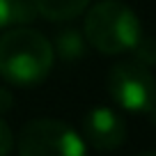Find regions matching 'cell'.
Listing matches in <instances>:
<instances>
[{
	"label": "cell",
	"mask_w": 156,
	"mask_h": 156,
	"mask_svg": "<svg viewBox=\"0 0 156 156\" xmlns=\"http://www.w3.org/2000/svg\"><path fill=\"white\" fill-rule=\"evenodd\" d=\"M55 62L51 39L32 28H12L0 37V76L12 85H37L46 80Z\"/></svg>",
	"instance_id": "cell-1"
},
{
	"label": "cell",
	"mask_w": 156,
	"mask_h": 156,
	"mask_svg": "<svg viewBox=\"0 0 156 156\" xmlns=\"http://www.w3.org/2000/svg\"><path fill=\"white\" fill-rule=\"evenodd\" d=\"M83 34L87 46L103 55H122L142 37L138 14L122 0H101L85 14Z\"/></svg>",
	"instance_id": "cell-2"
},
{
	"label": "cell",
	"mask_w": 156,
	"mask_h": 156,
	"mask_svg": "<svg viewBox=\"0 0 156 156\" xmlns=\"http://www.w3.org/2000/svg\"><path fill=\"white\" fill-rule=\"evenodd\" d=\"M19 156H87L85 140L62 119L39 117L23 126L19 136Z\"/></svg>",
	"instance_id": "cell-3"
},
{
	"label": "cell",
	"mask_w": 156,
	"mask_h": 156,
	"mask_svg": "<svg viewBox=\"0 0 156 156\" xmlns=\"http://www.w3.org/2000/svg\"><path fill=\"white\" fill-rule=\"evenodd\" d=\"M108 92L126 112H147L156 99V80L151 69L138 60H119L108 71Z\"/></svg>",
	"instance_id": "cell-4"
},
{
	"label": "cell",
	"mask_w": 156,
	"mask_h": 156,
	"mask_svg": "<svg viewBox=\"0 0 156 156\" xmlns=\"http://www.w3.org/2000/svg\"><path fill=\"white\" fill-rule=\"evenodd\" d=\"M83 138L99 151H112L126 140V122L117 110L97 106L83 117Z\"/></svg>",
	"instance_id": "cell-5"
},
{
	"label": "cell",
	"mask_w": 156,
	"mask_h": 156,
	"mask_svg": "<svg viewBox=\"0 0 156 156\" xmlns=\"http://www.w3.org/2000/svg\"><path fill=\"white\" fill-rule=\"evenodd\" d=\"M92 0H32L37 16L46 21H71L90 7Z\"/></svg>",
	"instance_id": "cell-6"
},
{
	"label": "cell",
	"mask_w": 156,
	"mask_h": 156,
	"mask_svg": "<svg viewBox=\"0 0 156 156\" xmlns=\"http://www.w3.org/2000/svg\"><path fill=\"white\" fill-rule=\"evenodd\" d=\"M53 51L60 60L64 62H78L80 58L87 55V41H85V34L76 28H64L55 34V44Z\"/></svg>",
	"instance_id": "cell-7"
},
{
	"label": "cell",
	"mask_w": 156,
	"mask_h": 156,
	"mask_svg": "<svg viewBox=\"0 0 156 156\" xmlns=\"http://www.w3.org/2000/svg\"><path fill=\"white\" fill-rule=\"evenodd\" d=\"M37 16L32 0H0V28L25 25Z\"/></svg>",
	"instance_id": "cell-8"
},
{
	"label": "cell",
	"mask_w": 156,
	"mask_h": 156,
	"mask_svg": "<svg viewBox=\"0 0 156 156\" xmlns=\"http://www.w3.org/2000/svg\"><path fill=\"white\" fill-rule=\"evenodd\" d=\"M131 53H133V60H138L140 64H145V67L151 69L156 64V39L142 34V37L138 39V44L131 48Z\"/></svg>",
	"instance_id": "cell-9"
},
{
	"label": "cell",
	"mask_w": 156,
	"mask_h": 156,
	"mask_svg": "<svg viewBox=\"0 0 156 156\" xmlns=\"http://www.w3.org/2000/svg\"><path fill=\"white\" fill-rule=\"evenodd\" d=\"M12 147H14V136L12 129L5 119H0V156H9Z\"/></svg>",
	"instance_id": "cell-10"
},
{
	"label": "cell",
	"mask_w": 156,
	"mask_h": 156,
	"mask_svg": "<svg viewBox=\"0 0 156 156\" xmlns=\"http://www.w3.org/2000/svg\"><path fill=\"white\" fill-rule=\"evenodd\" d=\"M12 106H14V97H12V92H7V90L0 87V115L7 112Z\"/></svg>",
	"instance_id": "cell-11"
},
{
	"label": "cell",
	"mask_w": 156,
	"mask_h": 156,
	"mask_svg": "<svg viewBox=\"0 0 156 156\" xmlns=\"http://www.w3.org/2000/svg\"><path fill=\"white\" fill-rule=\"evenodd\" d=\"M147 117H149V122L151 124H156V99H154V103H151L149 108H147V112H145Z\"/></svg>",
	"instance_id": "cell-12"
},
{
	"label": "cell",
	"mask_w": 156,
	"mask_h": 156,
	"mask_svg": "<svg viewBox=\"0 0 156 156\" xmlns=\"http://www.w3.org/2000/svg\"><path fill=\"white\" fill-rule=\"evenodd\" d=\"M138 156H156V149H149V151H142V154H138Z\"/></svg>",
	"instance_id": "cell-13"
}]
</instances>
